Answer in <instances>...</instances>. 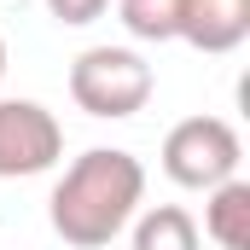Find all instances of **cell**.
<instances>
[{
    "mask_svg": "<svg viewBox=\"0 0 250 250\" xmlns=\"http://www.w3.org/2000/svg\"><path fill=\"white\" fill-rule=\"evenodd\" d=\"M146 204V163L123 146H93L82 151L47 198V221L70 250H105Z\"/></svg>",
    "mask_w": 250,
    "mask_h": 250,
    "instance_id": "obj_1",
    "label": "cell"
},
{
    "mask_svg": "<svg viewBox=\"0 0 250 250\" xmlns=\"http://www.w3.org/2000/svg\"><path fill=\"white\" fill-rule=\"evenodd\" d=\"M64 157V128L41 99H0V181L47 175Z\"/></svg>",
    "mask_w": 250,
    "mask_h": 250,
    "instance_id": "obj_4",
    "label": "cell"
},
{
    "mask_svg": "<svg viewBox=\"0 0 250 250\" xmlns=\"http://www.w3.org/2000/svg\"><path fill=\"white\" fill-rule=\"evenodd\" d=\"M128 250H204V233L181 204H151L128 221Z\"/></svg>",
    "mask_w": 250,
    "mask_h": 250,
    "instance_id": "obj_7",
    "label": "cell"
},
{
    "mask_svg": "<svg viewBox=\"0 0 250 250\" xmlns=\"http://www.w3.org/2000/svg\"><path fill=\"white\" fill-rule=\"evenodd\" d=\"M0 82H6V35H0Z\"/></svg>",
    "mask_w": 250,
    "mask_h": 250,
    "instance_id": "obj_10",
    "label": "cell"
},
{
    "mask_svg": "<svg viewBox=\"0 0 250 250\" xmlns=\"http://www.w3.org/2000/svg\"><path fill=\"white\" fill-rule=\"evenodd\" d=\"M163 175L187 192H209L221 181L239 175L245 163V140L227 117H181V123L163 134Z\"/></svg>",
    "mask_w": 250,
    "mask_h": 250,
    "instance_id": "obj_3",
    "label": "cell"
},
{
    "mask_svg": "<svg viewBox=\"0 0 250 250\" xmlns=\"http://www.w3.org/2000/svg\"><path fill=\"white\" fill-rule=\"evenodd\" d=\"M53 18H59L64 29H82V23H93V18H105V6L111 0H41Z\"/></svg>",
    "mask_w": 250,
    "mask_h": 250,
    "instance_id": "obj_9",
    "label": "cell"
},
{
    "mask_svg": "<svg viewBox=\"0 0 250 250\" xmlns=\"http://www.w3.org/2000/svg\"><path fill=\"white\" fill-rule=\"evenodd\" d=\"M204 239L221 250H250V181H221L204 192Z\"/></svg>",
    "mask_w": 250,
    "mask_h": 250,
    "instance_id": "obj_6",
    "label": "cell"
},
{
    "mask_svg": "<svg viewBox=\"0 0 250 250\" xmlns=\"http://www.w3.org/2000/svg\"><path fill=\"white\" fill-rule=\"evenodd\" d=\"M117 18L134 41L146 47H163V41H181V0H117Z\"/></svg>",
    "mask_w": 250,
    "mask_h": 250,
    "instance_id": "obj_8",
    "label": "cell"
},
{
    "mask_svg": "<svg viewBox=\"0 0 250 250\" xmlns=\"http://www.w3.org/2000/svg\"><path fill=\"white\" fill-rule=\"evenodd\" d=\"M181 41L198 53H233L250 41V0H181Z\"/></svg>",
    "mask_w": 250,
    "mask_h": 250,
    "instance_id": "obj_5",
    "label": "cell"
},
{
    "mask_svg": "<svg viewBox=\"0 0 250 250\" xmlns=\"http://www.w3.org/2000/svg\"><path fill=\"white\" fill-rule=\"evenodd\" d=\"M151 87H157V76H151L140 47H111L105 41V47L76 53V64H70V99H76V111H87L99 123L140 117L151 105Z\"/></svg>",
    "mask_w": 250,
    "mask_h": 250,
    "instance_id": "obj_2",
    "label": "cell"
}]
</instances>
